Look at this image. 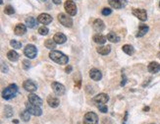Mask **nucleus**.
Wrapping results in <instances>:
<instances>
[{"label": "nucleus", "mask_w": 160, "mask_h": 124, "mask_svg": "<svg viewBox=\"0 0 160 124\" xmlns=\"http://www.w3.org/2000/svg\"><path fill=\"white\" fill-rule=\"evenodd\" d=\"M49 57L55 63L60 64V65H64V64H67L69 62V57L66 54L62 53L61 51L54 50V49L49 52Z\"/></svg>", "instance_id": "obj_1"}, {"label": "nucleus", "mask_w": 160, "mask_h": 124, "mask_svg": "<svg viewBox=\"0 0 160 124\" xmlns=\"http://www.w3.org/2000/svg\"><path fill=\"white\" fill-rule=\"evenodd\" d=\"M18 94V86L16 84H11L8 87H6L2 92V98L4 100L9 101L11 98L16 97V95Z\"/></svg>", "instance_id": "obj_2"}, {"label": "nucleus", "mask_w": 160, "mask_h": 124, "mask_svg": "<svg viewBox=\"0 0 160 124\" xmlns=\"http://www.w3.org/2000/svg\"><path fill=\"white\" fill-rule=\"evenodd\" d=\"M26 110L31 113L32 115L34 116H41L42 114V110L39 106L37 105H33L32 102H26Z\"/></svg>", "instance_id": "obj_3"}, {"label": "nucleus", "mask_w": 160, "mask_h": 124, "mask_svg": "<svg viewBox=\"0 0 160 124\" xmlns=\"http://www.w3.org/2000/svg\"><path fill=\"white\" fill-rule=\"evenodd\" d=\"M64 8L69 16H75V15L77 14V6L72 0H67V1L64 3Z\"/></svg>", "instance_id": "obj_4"}, {"label": "nucleus", "mask_w": 160, "mask_h": 124, "mask_svg": "<svg viewBox=\"0 0 160 124\" xmlns=\"http://www.w3.org/2000/svg\"><path fill=\"white\" fill-rule=\"evenodd\" d=\"M24 53L28 58L33 59L37 55V48L34 46L33 44H28L24 49Z\"/></svg>", "instance_id": "obj_5"}, {"label": "nucleus", "mask_w": 160, "mask_h": 124, "mask_svg": "<svg viewBox=\"0 0 160 124\" xmlns=\"http://www.w3.org/2000/svg\"><path fill=\"white\" fill-rule=\"evenodd\" d=\"M58 21L61 23L64 27L71 28L73 26V20H72V18L67 16V15L64 14V13L58 14Z\"/></svg>", "instance_id": "obj_6"}, {"label": "nucleus", "mask_w": 160, "mask_h": 124, "mask_svg": "<svg viewBox=\"0 0 160 124\" xmlns=\"http://www.w3.org/2000/svg\"><path fill=\"white\" fill-rule=\"evenodd\" d=\"M132 14L135 17H137L139 20H141V21H142V22H146L147 20V13L144 9L134 8L132 10Z\"/></svg>", "instance_id": "obj_7"}, {"label": "nucleus", "mask_w": 160, "mask_h": 124, "mask_svg": "<svg viewBox=\"0 0 160 124\" xmlns=\"http://www.w3.org/2000/svg\"><path fill=\"white\" fill-rule=\"evenodd\" d=\"M84 124H98V116L94 112H88L84 116Z\"/></svg>", "instance_id": "obj_8"}, {"label": "nucleus", "mask_w": 160, "mask_h": 124, "mask_svg": "<svg viewBox=\"0 0 160 124\" xmlns=\"http://www.w3.org/2000/svg\"><path fill=\"white\" fill-rule=\"evenodd\" d=\"M51 88L53 92L56 94L57 96H63L65 93H66V89H65L64 85L60 84L58 82H53L51 84Z\"/></svg>", "instance_id": "obj_9"}, {"label": "nucleus", "mask_w": 160, "mask_h": 124, "mask_svg": "<svg viewBox=\"0 0 160 124\" xmlns=\"http://www.w3.org/2000/svg\"><path fill=\"white\" fill-rule=\"evenodd\" d=\"M108 3L114 9H122L127 5L128 0H108Z\"/></svg>", "instance_id": "obj_10"}, {"label": "nucleus", "mask_w": 160, "mask_h": 124, "mask_svg": "<svg viewBox=\"0 0 160 124\" xmlns=\"http://www.w3.org/2000/svg\"><path fill=\"white\" fill-rule=\"evenodd\" d=\"M23 87L26 91L29 92V93H33L37 90V85L34 83L33 80H27L25 81L23 84Z\"/></svg>", "instance_id": "obj_11"}, {"label": "nucleus", "mask_w": 160, "mask_h": 124, "mask_svg": "<svg viewBox=\"0 0 160 124\" xmlns=\"http://www.w3.org/2000/svg\"><path fill=\"white\" fill-rule=\"evenodd\" d=\"M37 21L38 23L43 24V25H48L52 22V17L49 14L46 13H41L39 16L37 17Z\"/></svg>", "instance_id": "obj_12"}, {"label": "nucleus", "mask_w": 160, "mask_h": 124, "mask_svg": "<svg viewBox=\"0 0 160 124\" xmlns=\"http://www.w3.org/2000/svg\"><path fill=\"white\" fill-rule=\"evenodd\" d=\"M109 100V97L108 95H106V94L104 93H101V94H98V95H96V97H93L92 101L96 103H106Z\"/></svg>", "instance_id": "obj_13"}, {"label": "nucleus", "mask_w": 160, "mask_h": 124, "mask_svg": "<svg viewBox=\"0 0 160 124\" xmlns=\"http://www.w3.org/2000/svg\"><path fill=\"white\" fill-rule=\"evenodd\" d=\"M28 100L29 102H32L33 103V105H37V106H42V100L41 98H39L38 96H37L36 94H29V95L28 96Z\"/></svg>", "instance_id": "obj_14"}, {"label": "nucleus", "mask_w": 160, "mask_h": 124, "mask_svg": "<svg viewBox=\"0 0 160 124\" xmlns=\"http://www.w3.org/2000/svg\"><path fill=\"white\" fill-rule=\"evenodd\" d=\"M89 77H91V79H92L93 81H99V80H101L102 74H101L100 71L98 70V69L92 68V69L89 70Z\"/></svg>", "instance_id": "obj_15"}, {"label": "nucleus", "mask_w": 160, "mask_h": 124, "mask_svg": "<svg viewBox=\"0 0 160 124\" xmlns=\"http://www.w3.org/2000/svg\"><path fill=\"white\" fill-rule=\"evenodd\" d=\"M92 26H93V29L96 30L97 33H101L103 30L105 29V25H104V22L102 21V20H100V19L94 20Z\"/></svg>", "instance_id": "obj_16"}, {"label": "nucleus", "mask_w": 160, "mask_h": 124, "mask_svg": "<svg viewBox=\"0 0 160 124\" xmlns=\"http://www.w3.org/2000/svg\"><path fill=\"white\" fill-rule=\"evenodd\" d=\"M47 103H48V106L52 107V108H56L59 106L60 105V101H59V98H56V97H54V96H49L47 98Z\"/></svg>", "instance_id": "obj_17"}, {"label": "nucleus", "mask_w": 160, "mask_h": 124, "mask_svg": "<svg viewBox=\"0 0 160 124\" xmlns=\"http://www.w3.org/2000/svg\"><path fill=\"white\" fill-rule=\"evenodd\" d=\"M53 39H54L55 42H56L57 44H63V43L66 42L67 37L65 36L64 34H62V33H57V34H54Z\"/></svg>", "instance_id": "obj_18"}, {"label": "nucleus", "mask_w": 160, "mask_h": 124, "mask_svg": "<svg viewBox=\"0 0 160 124\" xmlns=\"http://www.w3.org/2000/svg\"><path fill=\"white\" fill-rule=\"evenodd\" d=\"M14 32L17 36H23L27 33V26L24 24H18L14 29Z\"/></svg>", "instance_id": "obj_19"}, {"label": "nucleus", "mask_w": 160, "mask_h": 124, "mask_svg": "<svg viewBox=\"0 0 160 124\" xmlns=\"http://www.w3.org/2000/svg\"><path fill=\"white\" fill-rule=\"evenodd\" d=\"M147 70H148V72H150L151 74H155V73L160 71V64L155 62V61H152V62H150L148 64Z\"/></svg>", "instance_id": "obj_20"}, {"label": "nucleus", "mask_w": 160, "mask_h": 124, "mask_svg": "<svg viewBox=\"0 0 160 124\" xmlns=\"http://www.w3.org/2000/svg\"><path fill=\"white\" fill-rule=\"evenodd\" d=\"M25 23H26V26L29 29H34L37 27V25L38 23L37 19L33 18V17H28L26 19V21H25Z\"/></svg>", "instance_id": "obj_21"}, {"label": "nucleus", "mask_w": 160, "mask_h": 124, "mask_svg": "<svg viewBox=\"0 0 160 124\" xmlns=\"http://www.w3.org/2000/svg\"><path fill=\"white\" fill-rule=\"evenodd\" d=\"M97 53L101 54V55H107L111 51V46H101L96 48Z\"/></svg>", "instance_id": "obj_22"}, {"label": "nucleus", "mask_w": 160, "mask_h": 124, "mask_svg": "<svg viewBox=\"0 0 160 124\" xmlns=\"http://www.w3.org/2000/svg\"><path fill=\"white\" fill-rule=\"evenodd\" d=\"M106 38H105L101 34H94V36L92 37L93 42L98 43V44H104V43L106 42Z\"/></svg>", "instance_id": "obj_23"}, {"label": "nucleus", "mask_w": 160, "mask_h": 124, "mask_svg": "<svg viewBox=\"0 0 160 124\" xmlns=\"http://www.w3.org/2000/svg\"><path fill=\"white\" fill-rule=\"evenodd\" d=\"M148 26H146V25H139V31H138V34H137V38H142L143 37L144 34H146L147 32H148Z\"/></svg>", "instance_id": "obj_24"}, {"label": "nucleus", "mask_w": 160, "mask_h": 124, "mask_svg": "<svg viewBox=\"0 0 160 124\" xmlns=\"http://www.w3.org/2000/svg\"><path fill=\"white\" fill-rule=\"evenodd\" d=\"M7 58L9 59L10 61L16 62L18 59H19V54L16 51H15V50H10L7 53Z\"/></svg>", "instance_id": "obj_25"}, {"label": "nucleus", "mask_w": 160, "mask_h": 124, "mask_svg": "<svg viewBox=\"0 0 160 124\" xmlns=\"http://www.w3.org/2000/svg\"><path fill=\"white\" fill-rule=\"evenodd\" d=\"M122 49L125 53L128 54V55H133V54L135 53V49L131 44H125V46H123Z\"/></svg>", "instance_id": "obj_26"}, {"label": "nucleus", "mask_w": 160, "mask_h": 124, "mask_svg": "<svg viewBox=\"0 0 160 124\" xmlns=\"http://www.w3.org/2000/svg\"><path fill=\"white\" fill-rule=\"evenodd\" d=\"M106 38H107L108 41L111 42H120V38H119L115 33H113V32L109 33V34H107Z\"/></svg>", "instance_id": "obj_27"}, {"label": "nucleus", "mask_w": 160, "mask_h": 124, "mask_svg": "<svg viewBox=\"0 0 160 124\" xmlns=\"http://www.w3.org/2000/svg\"><path fill=\"white\" fill-rule=\"evenodd\" d=\"M56 44H57V43L55 42L54 39H50V38L46 39L45 42H44V46H45V47L48 48V49H51V50H52V49H54L55 47H56Z\"/></svg>", "instance_id": "obj_28"}, {"label": "nucleus", "mask_w": 160, "mask_h": 124, "mask_svg": "<svg viewBox=\"0 0 160 124\" xmlns=\"http://www.w3.org/2000/svg\"><path fill=\"white\" fill-rule=\"evenodd\" d=\"M20 117H21V119L25 122H27L29 120V117H31V113H29L27 110L22 111L21 113H20Z\"/></svg>", "instance_id": "obj_29"}, {"label": "nucleus", "mask_w": 160, "mask_h": 124, "mask_svg": "<svg viewBox=\"0 0 160 124\" xmlns=\"http://www.w3.org/2000/svg\"><path fill=\"white\" fill-rule=\"evenodd\" d=\"M10 46L15 49H19L22 47V42L16 41V39H12V41H10Z\"/></svg>", "instance_id": "obj_30"}, {"label": "nucleus", "mask_w": 160, "mask_h": 124, "mask_svg": "<svg viewBox=\"0 0 160 124\" xmlns=\"http://www.w3.org/2000/svg\"><path fill=\"white\" fill-rule=\"evenodd\" d=\"M13 108L10 106H5V116L7 118L9 117H12L13 116Z\"/></svg>", "instance_id": "obj_31"}, {"label": "nucleus", "mask_w": 160, "mask_h": 124, "mask_svg": "<svg viewBox=\"0 0 160 124\" xmlns=\"http://www.w3.org/2000/svg\"><path fill=\"white\" fill-rule=\"evenodd\" d=\"M4 13L7 15H13L15 13V9L11 6V5H7L4 9Z\"/></svg>", "instance_id": "obj_32"}, {"label": "nucleus", "mask_w": 160, "mask_h": 124, "mask_svg": "<svg viewBox=\"0 0 160 124\" xmlns=\"http://www.w3.org/2000/svg\"><path fill=\"white\" fill-rule=\"evenodd\" d=\"M96 106H97L98 110L103 113H106L108 111V108L105 106V103H96Z\"/></svg>", "instance_id": "obj_33"}, {"label": "nucleus", "mask_w": 160, "mask_h": 124, "mask_svg": "<svg viewBox=\"0 0 160 124\" xmlns=\"http://www.w3.org/2000/svg\"><path fill=\"white\" fill-rule=\"evenodd\" d=\"M38 33H39V34H41V36H46V34L49 33V30H48L47 27L42 26V27H41L38 29Z\"/></svg>", "instance_id": "obj_34"}, {"label": "nucleus", "mask_w": 160, "mask_h": 124, "mask_svg": "<svg viewBox=\"0 0 160 124\" xmlns=\"http://www.w3.org/2000/svg\"><path fill=\"white\" fill-rule=\"evenodd\" d=\"M101 13H102V15H104V16H108V15H110L112 13V10L110 8H103Z\"/></svg>", "instance_id": "obj_35"}, {"label": "nucleus", "mask_w": 160, "mask_h": 124, "mask_svg": "<svg viewBox=\"0 0 160 124\" xmlns=\"http://www.w3.org/2000/svg\"><path fill=\"white\" fill-rule=\"evenodd\" d=\"M8 66L6 65V64H5V62L4 61H2L1 62V72L2 73H7L8 72Z\"/></svg>", "instance_id": "obj_36"}, {"label": "nucleus", "mask_w": 160, "mask_h": 124, "mask_svg": "<svg viewBox=\"0 0 160 124\" xmlns=\"http://www.w3.org/2000/svg\"><path fill=\"white\" fill-rule=\"evenodd\" d=\"M23 66L27 70V69H29V67H31V62H29V60H23Z\"/></svg>", "instance_id": "obj_37"}, {"label": "nucleus", "mask_w": 160, "mask_h": 124, "mask_svg": "<svg viewBox=\"0 0 160 124\" xmlns=\"http://www.w3.org/2000/svg\"><path fill=\"white\" fill-rule=\"evenodd\" d=\"M72 70H73V67H72L71 65H69V66H67L66 68H65V72H66L67 74L71 73V72H72Z\"/></svg>", "instance_id": "obj_38"}, {"label": "nucleus", "mask_w": 160, "mask_h": 124, "mask_svg": "<svg viewBox=\"0 0 160 124\" xmlns=\"http://www.w3.org/2000/svg\"><path fill=\"white\" fill-rule=\"evenodd\" d=\"M52 1H53L54 4H57V5L61 3V0H52Z\"/></svg>", "instance_id": "obj_39"}, {"label": "nucleus", "mask_w": 160, "mask_h": 124, "mask_svg": "<svg viewBox=\"0 0 160 124\" xmlns=\"http://www.w3.org/2000/svg\"><path fill=\"white\" fill-rule=\"evenodd\" d=\"M126 78H125L124 76H123V81H122V83H121V86H124L125 85V84H126Z\"/></svg>", "instance_id": "obj_40"}, {"label": "nucleus", "mask_w": 160, "mask_h": 124, "mask_svg": "<svg viewBox=\"0 0 160 124\" xmlns=\"http://www.w3.org/2000/svg\"><path fill=\"white\" fill-rule=\"evenodd\" d=\"M148 110H149V107H148V106L143 107V111H148Z\"/></svg>", "instance_id": "obj_41"}, {"label": "nucleus", "mask_w": 160, "mask_h": 124, "mask_svg": "<svg viewBox=\"0 0 160 124\" xmlns=\"http://www.w3.org/2000/svg\"><path fill=\"white\" fill-rule=\"evenodd\" d=\"M13 123H16L17 124V123H19V121L18 120H13Z\"/></svg>", "instance_id": "obj_42"}, {"label": "nucleus", "mask_w": 160, "mask_h": 124, "mask_svg": "<svg viewBox=\"0 0 160 124\" xmlns=\"http://www.w3.org/2000/svg\"><path fill=\"white\" fill-rule=\"evenodd\" d=\"M157 57H158V58H160V52H158V53H157Z\"/></svg>", "instance_id": "obj_43"}, {"label": "nucleus", "mask_w": 160, "mask_h": 124, "mask_svg": "<svg viewBox=\"0 0 160 124\" xmlns=\"http://www.w3.org/2000/svg\"><path fill=\"white\" fill-rule=\"evenodd\" d=\"M159 7H160V2H159Z\"/></svg>", "instance_id": "obj_44"}, {"label": "nucleus", "mask_w": 160, "mask_h": 124, "mask_svg": "<svg viewBox=\"0 0 160 124\" xmlns=\"http://www.w3.org/2000/svg\"><path fill=\"white\" fill-rule=\"evenodd\" d=\"M151 124H154V123H151Z\"/></svg>", "instance_id": "obj_45"}, {"label": "nucleus", "mask_w": 160, "mask_h": 124, "mask_svg": "<svg viewBox=\"0 0 160 124\" xmlns=\"http://www.w3.org/2000/svg\"><path fill=\"white\" fill-rule=\"evenodd\" d=\"M159 46H160V44H159Z\"/></svg>", "instance_id": "obj_46"}]
</instances>
